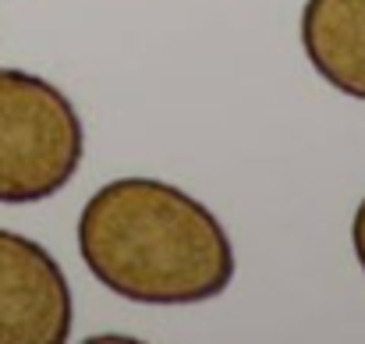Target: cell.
<instances>
[{
  "label": "cell",
  "mask_w": 365,
  "mask_h": 344,
  "mask_svg": "<svg viewBox=\"0 0 365 344\" xmlns=\"http://www.w3.org/2000/svg\"><path fill=\"white\" fill-rule=\"evenodd\" d=\"M89 273L135 305H199L235 280V245L210 206L170 181L114 178L78 213Z\"/></svg>",
  "instance_id": "1"
},
{
  "label": "cell",
  "mask_w": 365,
  "mask_h": 344,
  "mask_svg": "<svg viewBox=\"0 0 365 344\" xmlns=\"http://www.w3.org/2000/svg\"><path fill=\"white\" fill-rule=\"evenodd\" d=\"M86 156L75 103L46 79L0 68V203L29 206L64 192Z\"/></svg>",
  "instance_id": "2"
},
{
  "label": "cell",
  "mask_w": 365,
  "mask_h": 344,
  "mask_svg": "<svg viewBox=\"0 0 365 344\" xmlns=\"http://www.w3.org/2000/svg\"><path fill=\"white\" fill-rule=\"evenodd\" d=\"M75 302L61 263L32 238L0 228V344H64Z\"/></svg>",
  "instance_id": "3"
},
{
  "label": "cell",
  "mask_w": 365,
  "mask_h": 344,
  "mask_svg": "<svg viewBox=\"0 0 365 344\" xmlns=\"http://www.w3.org/2000/svg\"><path fill=\"white\" fill-rule=\"evenodd\" d=\"M298 36L312 71L365 103V0H305Z\"/></svg>",
  "instance_id": "4"
},
{
  "label": "cell",
  "mask_w": 365,
  "mask_h": 344,
  "mask_svg": "<svg viewBox=\"0 0 365 344\" xmlns=\"http://www.w3.org/2000/svg\"><path fill=\"white\" fill-rule=\"evenodd\" d=\"M351 248H355V259H359V266L365 273V199L359 203V210L351 217Z\"/></svg>",
  "instance_id": "5"
}]
</instances>
